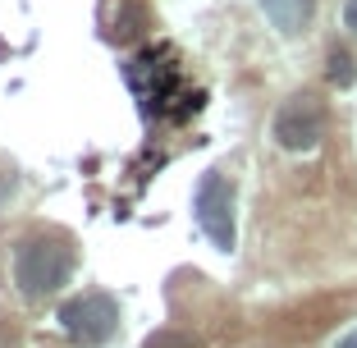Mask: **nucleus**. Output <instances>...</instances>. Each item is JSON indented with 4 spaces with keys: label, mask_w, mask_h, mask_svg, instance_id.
I'll return each instance as SVG.
<instances>
[{
    "label": "nucleus",
    "mask_w": 357,
    "mask_h": 348,
    "mask_svg": "<svg viewBox=\"0 0 357 348\" xmlns=\"http://www.w3.org/2000/svg\"><path fill=\"white\" fill-rule=\"evenodd\" d=\"M69 271H74V248L64 239L37 234V239L19 243V252H14V285H19L23 298L55 294V289L69 280Z\"/></svg>",
    "instance_id": "f257e3e1"
},
{
    "label": "nucleus",
    "mask_w": 357,
    "mask_h": 348,
    "mask_svg": "<svg viewBox=\"0 0 357 348\" xmlns=\"http://www.w3.org/2000/svg\"><path fill=\"white\" fill-rule=\"evenodd\" d=\"M192 211H197V225L206 229V239L220 252H234V183L225 179L220 169H206L202 174Z\"/></svg>",
    "instance_id": "f03ea898"
},
{
    "label": "nucleus",
    "mask_w": 357,
    "mask_h": 348,
    "mask_svg": "<svg viewBox=\"0 0 357 348\" xmlns=\"http://www.w3.org/2000/svg\"><path fill=\"white\" fill-rule=\"evenodd\" d=\"M271 133L284 151H312L316 142H321V133H326V106H321L312 92L289 96V101L275 110Z\"/></svg>",
    "instance_id": "7ed1b4c3"
},
{
    "label": "nucleus",
    "mask_w": 357,
    "mask_h": 348,
    "mask_svg": "<svg viewBox=\"0 0 357 348\" xmlns=\"http://www.w3.org/2000/svg\"><path fill=\"white\" fill-rule=\"evenodd\" d=\"M60 321L69 339H78V344H105L119 326V303L110 294H83L74 303H64Z\"/></svg>",
    "instance_id": "20e7f679"
},
{
    "label": "nucleus",
    "mask_w": 357,
    "mask_h": 348,
    "mask_svg": "<svg viewBox=\"0 0 357 348\" xmlns=\"http://www.w3.org/2000/svg\"><path fill=\"white\" fill-rule=\"evenodd\" d=\"M312 5H316V0H261L266 19H271L280 32H289V37L312 23Z\"/></svg>",
    "instance_id": "39448f33"
},
{
    "label": "nucleus",
    "mask_w": 357,
    "mask_h": 348,
    "mask_svg": "<svg viewBox=\"0 0 357 348\" xmlns=\"http://www.w3.org/2000/svg\"><path fill=\"white\" fill-rule=\"evenodd\" d=\"M326 74H330V83H335V87H353L357 83V64H353V55H348L344 46L330 51V69H326Z\"/></svg>",
    "instance_id": "423d86ee"
},
{
    "label": "nucleus",
    "mask_w": 357,
    "mask_h": 348,
    "mask_svg": "<svg viewBox=\"0 0 357 348\" xmlns=\"http://www.w3.org/2000/svg\"><path fill=\"white\" fill-rule=\"evenodd\" d=\"M344 23L357 32V0H348V5H344Z\"/></svg>",
    "instance_id": "0eeeda50"
},
{
    "label": "nucleus",
    "mask_w": 357,
    "mask_h": 348,
    "mask_svg": "<svg viewBox=\"0 0 357 348\" xmlns=\"http://www.w3.org/2000/svg\"><path fill=\"white\" fill-rule=\"evenodd\" d=\"M335 348H357V330H348V335H344V339H339V344H335Z\"/></svg>",
    "instance_id": "6e6552de"
}]
</instances>
